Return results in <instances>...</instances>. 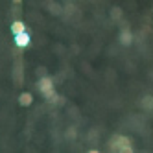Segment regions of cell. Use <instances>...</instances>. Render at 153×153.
Listing matches in <instances>:
<instances>
[{
  "label": "cell",
  "instance_id": "3",
  "mask_svg": "<svg viewBox=\"0 0 153 153\" xmlns=\"http://www.w3.org/2000/svg\"><path fill=\"white\" fill-rule=\"evenodd\" d=\"M30 35H28V31H22V33H17L15 35V45L19 46V48H24V46H28L30 45Z\"/></svg>",
  "mask_w": 153,
  "mask_h": 153
},
{
  "label": "cell",
  "instance_id": "2",
  "mask_svg": "<svg viewBox=\"0 0 153 153\" xmlns=\"http://www.w3.org/2000/svg\"><path fill=\"white\" fill-rule=\"evenodd\" d=\"M37 87H39V91H41V94H45L46 91L53 89V79L50 78V76H42V78L39 79V83H37Z\"/></svg>",
  "mask_w": 153,
  "mask_h": 153
},
{
  "label": "cell",
  "instance_id": "7",
  "mask_svg": "<svg viewBox=\"0 0 153 153\" xmlns=\"http://www.w3.org/2000/svg\"><path fill=\"white\" fill-rule=\"evenodd\" d=\"M42 96H45L46 98V102H57L59 100V96L56 94V91H53V89H50V91H46L45 94H42Z\"/></svg>",
  "mask_w": 153,
  "mask_h": 153
},
{
  "label": "cell",
  "instance_id": "9",
  "mask_svg": "<svg viewBox=\"0 0 153 153\" xmlns=\"http://www.w3.org/2000/svg\"><path fill=\"white\" fill-rule=\"evenodd\" d=\"M48 7L52 9L50 13H53V15H59V13H61V7H59L57 4H52V2H50V4H48Z\"/></svg>",
  "mask_w": 153,
  "mask_h": 153
},
{
  "label": "cell",
  "instance_id": "11",
  "mask_svg": "<svg viewBox=\"0 0 153 153\" xmlns=\"http://www.w3.org/2000/svg\"><path fill=\"white\" fill-rule=\"evenodd\" d=\"M13 2H15V4H20V2H22V0H13Z\"/></svg>",
  "mask_w": 153,
  "mask_h": 153
},
{
  "label": "cell",
  "instance_id": "4",
  "mask_svg": "<svg viewBox=\"0 0 153 153\" xmlns=\"http://www.w3.org/2000/svg\"><path fill=\"white\" fill-rule=\"evenodd\" d=\"M120 42L126 45V46H129L131 42H133V35H131L129 30H122V31H120Z\"/></svg>",
  "mask_w": 153,
  "mask_h": 153
},
{
  "label": "cell",
  "instance_id": "8",
  "mask_svg": "<svg viewBox=\"0 0 153 153\" xmlns=\"http://www.w3.org/2000/svg\"><path fill=\"white\" fill-rule=\"evenodd\" d=\"M111 19H122V9H120V7H113L111 9Z\"/></svg>",
  "mask_w": 153,
  "mask_h": 153
},
{
  "label": "cell",
  "instance_id": "6",
  "mask_svg": "<svg viewBox=\"0 0 153 153\" xmlns=\"http://www.w3.org/2000/svg\"><path fill=\"white\" fill-rule=\"evenodd\" d=\"M11 31H13V35L22 33V31H26V24L22 22V20H15V22L11 24Z\"/></svg>",
  "mask_w": 153,
  "mask_h": 153
},
{
  "label": "cell",
  "instance_id": "10",
  "mask_svg": "<svg viewBox=\"0 0 153 153\" xmlns=\"http://www.w3.org/2000/svg\"><path fill=\"white\" fill-rule=\"evenodd\" d=\"M67 138H70V140L76 138V129H74V127H68V131H67Z\"/></svg>",
  "mask_w": 153,
  "mask_h": 153
},
{
  "label": "cell",
  "instance_id": "1",
  "mask_svg": "<svg viewBox=\"0 0 153 153\" xmlns=\"http://www.w3.org/2000/svg\"><path fill=\"white\" fill-rule=\"evenodd\" d=\"M111 149L113 151H124V153H131L133 146H131V140L124 135H116L111 138Z\"/></svg>",
  "mask_w": 153,
  "mask_h": 153
},
{
  "label": "cell",
  "instance_id": "5",
  "mask_svg": "<svg viewBox=\"0 0 153 153\" xmlns=\"http://www.w3.org/2000/svg\"><path fill=\"white\" fill-rule=\"evenodd\" d=\"M31 102H33V96H31L30 92H22L19 96V103L22 105V107H28V105H31Z\"/></svg>",
  "mask_w": 153,
  "mask_h": 153
}]
</instances>
